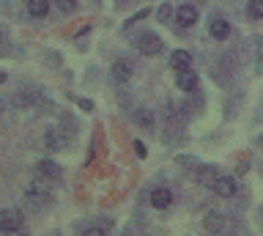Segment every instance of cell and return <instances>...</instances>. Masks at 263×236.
Returning a JSON list of instances; mask_svg holds the SVG:
<instances>
[{"instance_id": "4fadbf2b", "label": "cell", "mask_w": 263, "mask_h": 236, "mask_svg": "<svg viewBox=\"0 0 263 236\" xmlns=\"http://www.w3.org/2000/svg\"><path fill=\"white\" fill-rule=\"evenodd\" d=\"M209 33H211V39H228L230 36V25L225 20H214L209 25Z\"/></svg>"}, {"instance_id": "ac0fdd59", "label": "cell", "mask_w": 263, "mask_h": 236, "mask_svg": "<svg viewBox=\"0 0 263 236\" xmlns=\"http://www.w3.org/2000/svg\"><path fill=\"white\" fill-rule=\"evenodd\" d=\"M55 3H58V9H61L63 14H69V11L77 9V0H55Z\"/></svg>"}, {"instance_id": "7c38bea8", "label": "cell", "mask_w": 263, "mask_h": 236, "mask_svg": "<svg viewBox=\"0 0 263 236\" xmlns=\"http://www.w3.org/2000/svg\"><path fill=\"white\" fill-rule=\"evenodd\" d=\"M112 77L118 80V83H126V80H132L129 61H115V63H112Z\"/></svg>"}, {"instance_id": "ba28073f", "label": "cell", "mask_w": 263, "mask_h": 236, "mask_svg": "<svg viewBox=\"0 0 263 236\" xmlns=\"http://www.w3.org/2000/svg\"><path fill=\"white\" fill-rule=\"evenodd\" d=\"M170 66H173V71L189 69V66H192V55H189L186 50H176V52L170 55Z\"/></svg>"}, {"instance_id": "5bb4252c", "label": "cell", "mask_w": 263, "mask_h": 236, "mask_svg": "<svg viewBox=\"0 0 263 236\" xmlns=\"http://www.w3.org/2000/svg\"><path fill=\"white\" fill-rule=\"evenodd\" d=\"M28 11H30V17H47L49 0H28Z\"/></svg>"}, {"instance_id": "8fae6325", "label": "cell", "mask_w": 263, "mask_h": 236, "mask_svg": "<svg viewBox=\"0 0 263 236\" xmlns=\"http://www.w3.org/2000/svg\"><path fill=\"white\" fill-rule=\"evenodd\" d=\"M132 118H135V124H137V126L154 129V110H148V107H135Z\"/></svg>"}, {"instance_id": "7a4b0ae2", "label": "cell", "mask_w": 263, "mask_h": 236, "mask_svg": "<svg viewBox=\"0 0 263 236\" xmlns=\"http://www.w3.org/2000/svg\"><path fill=\"white\" fill-rule=\"evenodd\" d=\"M25 195H28V201L33 203V206H44V203L49 201V190H47V184H41V181H30Z\"/></svg>"}, {"instance_id": "44dd1931", "label": "cell", "mask_w": 263, "mask_h": 236, "mask_svg": "<svg viewBox=\"0 0 263 236\" xmlns=\"http://www.w3.org/2000/svg\"><path fill=\"white\" fill-rule=\"evenodd\" d=\"M135 154H137V157H140V159H143V157H145V154H148V151H145V146H143V143H140V140H135Z\"/></svg>"}, {"instance_id": "ffe728a7", "label": "cell", "mask_w": 263, "mask_h": 236, "mask_svg": "<svg viewBox=\"0 0 263 236\" xmlns=\"http://www.w3.org/2000/svg\"><path fill=\"white\" fill-rule=\"evenodd\" d=\"M255 58H258V69H263V39H258L255 44Z\"/></svg>"}, {"instance_id": "7402d4cb", "label": "cell", "mask_w": 263, "mask_h": 236, "mask_svg": "<svg viewBox=\"0 0 263 236\" xmlns=\"http://www.w3.org/2000/svg\"><path fill=\"white\" fill-rule=\"evenodd\" d=\"M80 107L90 113V110H93V102H90V99H80Z\"/></svg>"}, {"instance_id": "d6986e66", "label": "cell", "mask_w": 263, "mask_h": 236, "mask_svg": "<svg viewBox=\"0 0 263 236\" xmlns=\"http://www.w3.org/2000/svg\"><path fill=\"white\" fill-rule=\"evenodd\" d=\"M170 14H173V6H170V3L159 6V20H162V22H167V20H170Z\"/></svg>"}, {"instance_id": "3957f363", "label": "cell", "mask_w": 263, "mask_h": 236, "mask_svg": "<svg viewBox=\"0 0 263 236\" xmlns=\"http://www.w3.org/2000/svg\"><path fill=\"white\" fill-rule=\"evenodd\" d=\"M137 47H140L143 55H159L162 52V39L156 33H143L137 39Z\"/></svg>"}, {"instance_id": "2e32d148", "label": "cell", "mask_w": 263, "mask_h": 236, "mask_svg": "<svg viewBox=\"0 0 263 236\" xmlns=\"http://www.w3.org/2000/svg\"><path fill=\"white\" fill-rule=\"evenodd\" d=\"M222 225H225V217H222L219 211H209V214H205V231H219Z\"/></svg>"}, {"instance_id": "6da1fadb", "label": "cell", "mask_w": 263, "mask_h": 236, "mask_svg": "<svg viewBox=\"0 0 263 236\" xmlns=\"http://www.w3.org/2000/svg\"><path fill=\"white\" fill-rule=\"evenodd\" d=\"M22 228V214L16 209H6V211H0V231H6V233H14V231H20Z\"/></svg>"}, {"instance_id": "30bf717a", "label": "cell", "mask_w": 263, "mask_h": 236, "mask_svg": "<svg viewBox=\"0 0 263 236\" xmlns=\"http://www.w3.org/2000/svg\"><path fill=\"white\" fill-rule=\"evenodd\" d=\"M151 203H154V209H167L173 203V192L164 190V187H156L151 192Z\"/></svg>"}, {"instance_id": "9c48e42d", "label": "cell", "mask_w": 263, "mask_h": 236, "mask_svg": "<svg viewBox=\"0 0 263 236\" xmlns=\"http://www.w3.org/2000/svg\"><path fill=\"white\" fill-rule=\"evenodd\" d=\"M217 178H219V170L211 168V165H205V168L197 170V184H200V187H211V190H214Z\"/></svg>"}, {"instance_id": "9a60e30c", "label": "cell", "mask_w": 263, "mask_h": 236, "mask_svg": "<svg viewBox=\"0 0 263 236\" xmlns=\"http://www.w3.org/2000/svg\"><path fill=\"white\" fill-rule=\"evenodd\" d=\"M36 170H39V176H44V178H61V168H58L55 162H39Z\"/></svg>"}, {"instance_id": "52a82bcc", "label": "cell", "mask_w": 263, "mask_h": 236, "mask_svg": "<svg viewBox=\"0 0 263 236\" xmlns=\"http://www.w3.org/2000/svg\"><path fill=\"white\" fill-rule=\"evenodd\" d=\"M214 192L222 195V198H233V195H236L238 190H236V181H233V178L219 176V178H217V184H214Z\"/></svg>"}, {"instance_id": "8992f818", "label": "cell", "mask_w": 263, "mask_h": 236, "mask_svg": "<svg viewBox=\"0 0 263 236\" xmlns=\"http://www.w3.org/2000/svg\"><path fill=\"white\" fill-rule=\"evenodd\" d=\"M39 102V91L36 88H20V91L14 94V104L16 107H30V104Z\"/></svg>"}, {"instance_id": "e0dca14e", "label": "cell", "mask_w": 263, "mask_h": 236, "mask_svg": "<svg viewBox=\"0 0 263 236\" xmlns=\"http://www.w3.org/2000/svg\"><path fill=\"white\" fill-rule=\"evenodd\" d=\"M247 14H250L252 20H263V0H250V6H247Z\"/></svg>"}, {"instance_id": "277c9868", "label": "cell", "mask_w": 263, "mask_h": 236, "mask_svg": "<svg viewBox=\"0 0 263 236\" xmlns=\"http://www.w3.org/2000/svg\"><path fill=\"white\" fill-rule=\"evenodd\" d=\"M176 22L181 28H192L197 22V9L195 6H181V9H176Z\"/></svg>"}, {"instance_id": "5b68a950", "label": "cell", "mask_w": 263, "mask_h": 236, "mask_svg": "<svg viewBox=\"0 0 263 236\" xmlns=\"http://www.w3.org/2000/svg\"><path fill=\"white\" fill-rule=\"evenodd\" d=\"M176 85L181 88V91H195L197 88V75L192 69H184V71H176Z\"/></svg>"}, {"instance_id": "603a6c76", "label": "cell", "mask_w": 263, "mask_h": 236, "mask_svg": "<svg viewBox=\"0 0 263 236\" xmlns=\"http://www.w3.org/2000/svg\"><path fill=\"white\" fill-rule=\"evenodd\" d=\"M0 83H6V71H0Z\"/></svg>"}]
</instances>
